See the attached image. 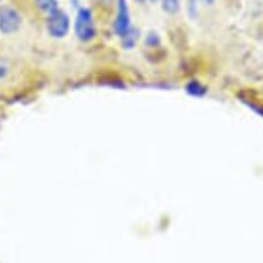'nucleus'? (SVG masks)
I'll return each instance as SVG.
<instances>
[{"instance_id":"obj_1","label":"nucleus","mask_w":263,"mask_h":263,"mask_svg":"<svg viewBox=\"0 0 263 263\" xmlns=\"http://www.w3.org/2000/svg\"><path fill=\"white\" fill-rule=\"evenodd\" d=\"M76 36L82 41H88L96 35L91 12L88 8H80L75 21Z\"/></svg>"},{"instance_id":"obj_2","label":"nucleus","mask_w":263,"mask_h":263,"mask_svg":"<svg viewBox=\"0 0 263 263\" xmlns=\"http://www.w3.org/2000/svg\"><path fill=\"white\" fill-rule=\"evenodd\" d=\"M70 28V21L68 15L59 9L49 13L47 18V30L52 37H64Z\"/></svg>"},{"instance_id":"obj_3","label":"nucleus","mask_w":263,"mask_h":263,"mask_svg":"<svg viewBox=\"0 0 263 263\" xmlns=\"http://www.w3.org/2000/svg\"><path fill=\"white\" fill-rule=\"evenodd\" d=\"M21 16L11 6L4 5L0 8V31L4 34H11L18 30Z\"/></svg>"},{"instance_id":"obj_4","label":"nucleus","mask_w":263,"mask_h":263,"mask_svg":"<svg viewBox=\"0 0 263 263\" xmlns=\"http://www.w3.org/2000/svg\"><path fill=\"white\" fill-rule=\"evenodd\" d=\"M129 10L126 0H117V12L114 21V31L118 36H123L130 29Z\"/></svg>"},{"instance_id":"obj_5","label":"nucleus","mask_w":263,"mask_h":263,"mask_svg":"<svg viewBox=\"0 0 263 263\" xmlns=\"http://www.w3.org/2000/svg\"><path fill=\"white\" fill-rule=\"evenodd\" d=\"M185 90L189 96L195 97V98H202L208 92L206 86L202 84L200 81L195 79H192L186 83Z\"/></svg>"},{"instance_id":"obj_6","label":"nucleus","mask_w":263,"mask_h":263,"mask_svg":"<svg viewBox=\"0 0 263 263\" xmlns=\"http://www.w3.org/2000/svg\"><path fill=\"white\" fill-rule=\"evenodd\" d=\"M139 38V31L137 29L130 28L123 36H122V45L124 48H133L137 43Z\"/></svg>"},{"instance_id":"obj_7","label":"nucleus","mask_w":263,"mask_h":263,"mask_svg":"<svg viewBox=\"0 0 263 263\" xmlns=\"http://www.w3.org/2000/svg\"><path fill=\"white\" fill-rule=\"evenodd\" d=\"M12 73V67L8 60L0 58V83L9 78Z\"/></svg>"},{"instance_id":"obj_8","label":"nucleus","mask_w":263,"mask_h":263,"mask_svg":"<svg viewBox=\"0 0 263 263\" xmlns=\"http://www.w3.org/2000/svg\"><path fill=\"white\" fill-rule=\"evenodd\" d=\"M37 6L44 12L51 13L58 9L57 0H35Z\"/></svg>"},{"instance_id":"obj_9","label":"nucleus","mask_w":263,"mask_h":263,"mask_svg":"<svg viewBox=\"0 0 263 263\" xmlns=\"http://www.w3.org/2000/svg\"><path fill=\"white\" fill-rule=\"evenodd\" d=\"M162 9L167 13H176L180 9L179 0H160Z\"/></svg>"},{"instance_id":"obj_10","label":"nucleus","mask_w":263,"mask_h":263,"mask_svg":"<svg viewBox=\"0 0 263 263\" xmlns=\"http://www.w3.org/2000/svg\"><path fill=\"white\" fill-rule=\"evenodd\" d=\"M158 42H159V37L156 34L151 33L150 35L147 36V43L149 45H156Z\"/></svg>"},{"instance_id":"obj_11","label":"nucleus","mask_w":263,"mask_h":263,"mask_svg":"<svg viewBox=\"0 0 263 263\" xmlns=\"http://www.w3.org/2000/svg\"><path fill=\"white\" fill-rule=\"evenodd\" d=\"M202 2L205 4H212L215 2V0H202Z\"/></svg>"},{"instance_id":"obj_12","label":"nucleus","mask_w":263,"mask_h":263,"mask_svg":"<svg viewBox=\"0 0 263 263\" xmlns=\"http://www.w3.org/2000/svg\"><path fill=\"white\" fill-rule=\"evenodd\" d=\"M137 1H138V2H143L144 0H137Z\"/></svg>"},{"instance_id":"obj_13","label":"nucleus","mask_w":263,"mask_h":263,"mask_svg":"<svg viewBox=\"0 0 263 263\" xmlns=\"http://www.w3.org/2000/svg\"><path fill=\"white\" fill-rule=\"evenodd\" d=\"M151 2H155V1H157V0H150Z\"/></svg>"}]
</instances>
